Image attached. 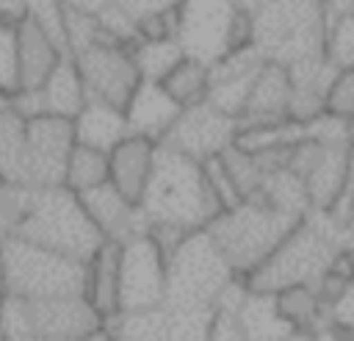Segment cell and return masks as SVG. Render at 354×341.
<instances>
[{"label":"cell","mask_w":354,"mask_h":341,"mask_svg":"<svg viewBox=\"0 0 354 341\" xmlns=\"http://www.w3.org/2000/svg\"><path fill=\"white\" fill-rule=\"evenodd\" d=\"M351 247V236L324 211L307 213L277 250L249 272L246 288L257 294H277L293 286H318L337 252Z\"/></svg>","instance_id":"1"},{"label":"cell","mask_w":354,"mask_h":341,"mask_svg":"<svg viewBox=\"0 0 354 341\" xmlns=\"http://www.w3.org/2000/svg\"><path fill=\"white\" fill-rule=\"evenodd\" d=\"M138 205L149 225H174L191 233L205 230L221 213L205 164L169 147L158 150L155 172Z\"/></svg>","instance_id":"2"},{"label":"cell","mask_w":354,"mask_h":341,"mask_svg":"<svg viewBox=\"0 0 354 341\" xmlns=\"http://www.w3.org/2000/svg\"><path fill=\"white\" fill-rule=\"evenodd\" d=\"M252 17V47L285 67L326 55L329 14L321 0H268Z\"/></svg>","instance_id":"3"},{"label":"cell","mask_w":354,"mask_h":341,"mask_svg":"<svg viewBox=\"0 0 354 341\" xmlns=\"http://www.w3.org/2000/svg\"><path fill=\"white\" fill-rule=\"evenodd\" d=\"M299 222V216L279 211L260 194H252L241 205L221 211L205 230L224 255V261L232 266V272L238 277H246L277 250V244Z\"/></svg>","instance_id":"4"},{"label":"cell","mask_w":354,"mask_h":341,"mask_svg":"<svg viewBox=\"0 0 354 341\" xmlns=\"http://www.w3.org/2000/svg\"><path fill=\"white\" fill-rule=\"evenodd\" d=\"M86 263L22 236L0 241V291L14 299L83 294Z\"/></svg>","instance_id":"5"},{"label":"cell","mask_w":354,"mask_h":341,"mask_svg":"<svg viewBox=\"0 0 354 341\" xmlns=\"http://www.w3.org/2000/svg\"><path fill=\"white\" fill-rule=\"evenodd\" d=\"M17 236L83 263H88V258L105 241L88 219L80 197L66 186L33 189L28 213Z\"/></svg>","instance_id":"6"},{"label":"cell","mask_w":354,"mask_h":341,"mask_svg":"<svg viewBox=\"0 0 354 341\" xmlns=\"http://www.w3.org/2000/svg\"><path fill=\"white\" fill-rule=\"evenodd\" d=\"M238 274L224 261L207 230H194L169 258V291L163 305L213 308Z\"/></svg>","instance_id":"7"},{"label":"cell","mask_w":354,"mask_h":341,"mask_svg":"<svg viewBox=\"0 0 354 341\" xmlns=\"http://www.w3.org/2000/svg\"><path fill=\"white\" fill-rule=\"evenodd\" d=\"M177 42L185 55L205 64L252 47V17L230 0H183Z\"/></svg>","instance_id":"8"},{"label":"cell","mask_w":354,"mask_h":341,"mask_svg":"<svg viewBox=\"0 0 354 341\" xmlns=\"http://www.w3.org/2000/svg\"><path fill=\"white\" fill-rule=\"evenodd\" d=\"M6 333H30L58 341H83L86 335L105 327L102 316L91 308L86 294H61L41 299H14L3 297Z\"/></svg>","instance_id":"9"},{"label":"cell","mask_w":354,"mask_h":341,"mask_svg":"<svg viewBox=\"0 0 354 341\" xmlns=\"http://www.w3.org/2000/svg\"><path fill=\"white\" fill-rule=\"evenodd\" d=\"M169 291V261L149 233L122 244L119 261V313L160 308Z\"/></svg>","instance_id":"10"},{"label":"cell","mask_w":354,"mask_h":341,"mask_svg":"<svg viewBox=\"0 0 354 341\" xmlns=\"http://www.w3.org/2000/svg\"><path fill=\"white\" fill-rule=\"evenodd\" d=\"M72 58L80 69L88 100L124 108L144 80L136 67L133 50L116 42H97Z\"/></svg>","instance_id":"11"},{"label":"cell","mask_w":354,"mask_h":341,"mask_svg":"<svg viewBox=\"0 0 354 341\" xmlns=\"http://www.w3.org/2000/svg\"><path fill=\"white\" fill-rule=\"evenodd\" d=\"M213 308L160 305L141 313H119L105 327L113 341H207Z\"/></svg>","instance_id":"12"},{"label":"cell","mask_w":354,"mask_h":341,"mask_svg":"<svg viewBox=\"0 0 354 341\" xmlns=\"http://www.w3.org/2000/svg\"><path fill=\"white\" fill-rule=\"evenodd\" d=\"M72 147H75L72 119L55 114L30 116L28 139H25V183L30 189L64 186Z\"/></svg>","instance_id":"13"},{"label":"cell","mask_w":354,"mask_h":341,"mask_svg":"<svg viewBox=\"0 0 354 341\" xmlns=\"http://www.w3.org/2000/svg\"><path fill=\"white\" fill-rule=\"evenodd\" d=\"M238 139V119L221 114L210 103H199L191 108H183L160 147H169L174 152H183L194 161H207L230 150Z\"/></svg>","instance_id":"14"},{"label":"cell","mask_w":354,"mask_h":341,"mask_svg":"<svg viewBox=\"0 0 354 341\" xmlns=\"http://www.w3.org/2000/svg\"><path fill=\"white\" fill-rule=\"evenodd\" d=\"M266 58L254 47H243L235 53L221 55L218 61L210 64V89L207 100L213 108H218L227 116H241L249 100V91L254 86V78Z\"/></svg>","instance_id":"15"},{"label":"cell","mask_w":354,"mask_h":341,"mask_svg":"<svg viewBox=\"0 0 354 341\" xmlns=\"http://www.w3.org/2000/svg\"><path fill=\"white\" fill-rule=\"evenodd\" d=\"M86 86L80 78V69L72 55L61 58V64L53 69V75L44 80L41 89L36 91H14V105L17 111L30 119L39 114H55L75 119L77 111L86 105Z\"/></svg>","instance_id":"16"},{"label":"cell","mask_w":354,"mask_h":341,"mask_svg":"<svg viewBox=\"0 0 354 341\" xmlns=\"http://www.w3.org/2000/svg\"><path fill=\"white\" fill-rule=\"evenodd\" d=\"M77 197H80L88 219L94 222V227L100 230V236L105 241L124 244L136 236L149 233V222H147L141 205L130 202L111 180L91 189V191H83Z\"/></svg>","instance_id":"17"},{"label":"cell","mask_w":354,"mask_h":341,"mask_svg":"<svg viewBox=\"0 0 354 341\" xmlns=\"http://www.w3.org/2000/svg\"><path fill=\"white\" fill-rule=\"evenodd\" d=\"M354 169V144L351 139H318V152L304 175L310 213L329 211L348 183Z\"/></svg>","instance_id":"18"},{"label":"cell","mask_w":354,"mask_h":341,"mask_svg":"<svg viewBox=\"0 0 354 341\" xmlns=\"http://www.w3.org/2000/svg\"><path fill=\"white\" fill-rule=\"evenodd\" d=\"M158 150L160 144L136 133H127L111 152H108V166H111V183L130 200V202H141L149 177L155 172V161H158Z\"/></svg>","instance_id":"19"},{"label":"cell","mask_w":354,"mask_h":341,"mask_svg":"<svg viewBox=\"0 0 354 341\" xmlns=\"http://www.w3.org/2000/svg\"><path fill=\"white\" fill-rule=\"evenodd\" d=\"M17 44V86L14 91H36L44 86V80L53 75V69L61 64L64 50L28 17L14 30Z\"/></svg>","instance_id":"20"},{"label":"cell","mask_w":354,"mask_h":341,"mask_svg":"<svg viewBox=\"0 0 354 341\" xmlns=\"http://www.w3.org/2000/svg\"><path fill=\"white\" fill-rule=\"evenodd\" d=\"M180 114H183V108L163 89L160 80H141V86L136 89V94L124 105L130 133L152 139L158 144L166 139V133L171 130V125L177 122Z\"/></svg>","instance_id":"21"},{"label":"cell","mask_w":354,"mask_h":341,"mask_svg":"<svg viewBox=\"0 0 354 341\" xmlns=\"http://www.w3.org/2000/svg\"><path fill=\"white\" fill-rule=\"evenodd\" d=\"M290 72L285 64L266 61L254 78V86L249 91L246 108L238 116V125H254V122H274L285 119L290 108Z\"/></svg>","instance_id":"22"},{"label":"cell","mask_w":354,"mask_h":341,"mask_svg":"<svg viewBox=\"0 0 354 341\" xmlns=\"http://www.w3.org/2000/svg\"><path fill=\"white\" fill-rule=\"evenodd\" d=\"M119 261H122V244L102 241L100 250L86 263L83 294L105 324L119 316Z\"/></svg>","instance_id":"23"},{"label":"cell","mask_w":354,"mask_h":341,"mask_svg":"<svg viewBox=\"0 0 354 341\" xmlns=\"http://www.w3.org/2000/svg\"><path fill=\"white\" fill-rule=\"evenodd\" d=\"M72 128H75L77 144H86L102 152H111L130 133L124 108H116L100 100H86V105L72 119Z\"/></svg>","instance_id":"24"},{"label":"cell","mask_w":354,"mask_h":341,"mask_svg":"<svg viewBox=\"0 0 354 341\" xmlns=\"http://www.w3.org/2000/svg\"><path fill=\"white\" fill-rule=\"evenodd\" d=\"M25 139L28 119L14 105V91L0 89V180L28 186L25 183Z\"/></svg>","instance_id":"25"},{"label":"cell","mask_w":354,"mask_h":341,"mask_svg":"<svg viewBox=\"0 0 354 341\" xmlns=\"http://www.w3.org/2000/svg\"><path fill=\"white\" fill-rule=\"evenodd\" d=\"M238 327L243 333L246 341H282L288 335H293L296 330L282 319L274 294H257L249 291L243 297V302L235 311Z\"/></svg>","instance_id":"26"},{"label":"cell","mask_w":354,"mask_h":341,"mask_svg":"<svg viewBox=\"0 0 354 341\" xmlns=\"http://www.w3.org/2000/svg\"><path fill=\"white\" fill-rule=\"evenodd\" d=\"M274 299H277V308H279L282 319L296 333H313L324 324H332L329 308L321 299L315 286H293V288L277 291Z\"/></svg>","instance_id":"27"},{"label":"cell","mask_w":354,"mask_h":341,"mask_svg":"<svg viewBox=\"0 0 354 341\" xmlns=\"http://www.w3.org/2000/svg\"><path fill=\"white\" fill-rule=\"evenodd\" d=\"M163 89L174 97V103L180 108H191L207 100V89H210V64L183 55L174 69L160 80Z\"/></svg>","instance_id":"28"},{"label":"cell","mask_w":354,"mask_h":341,"mask_svg":"<svg viewBox=\"0 0 354 341\" xmlns=\"http://www.w3.org/2000/svg\"><path fill=\"white\" fill-rule=\"evenodd\" d=\"M111 180V166H108V152L77 144L72 147V155L66 161V175H64V186L72 189L75 194L91 191L102 183Z\"/></svg>","instance_id":"29"},{"label":"cell","mask_w":354,"mask_h":341,"mask_svg":"<svg viewBox=\"0 0 354 341\" xmlns=\"http://www.w3.org/2000/svg\"><path fill=\"white\" fill-rule=\"evenodd\" d=\"M130 50L144 80H163L185 55L177 39H138Z\"/></svg>","instance_id":"30"},{"label":"cell","mask_w":354,"mask_h":341,"mask_svg":"<svg viewBox=\"0 0 354 341\" xmlns=\"http://www.w3.org/2000/svg\"><path fill=\"white\" fill-rule=\"evenodd\" d=\"M30 194H33L30 186H17V183L0 180V241L19 233V225L30 205Z\"/></svg>","instance_id":"31"},{"label":"cell","mask_w":354,"mask_h":341,"mask_svg":"<svg viewBox=\"0 0 354 341\" xmlns=\"http://www.w3.org/2000/svg\"><path fill=\"white\" fill-rule=\"evenodd\" d=\"M202 164H205L207 183H210V189H213V194H216L221 211H230V208L241 205V202H243V194H241V189L235 186L232 172H230V166L224 164V158L216 155V158H207V161H202Z\"/></svg>","instance_id":"32"},{"label":"cell","mask_w":354,"mask_h":341,"mask_svg":"<svg viewBox=\"0 0 354 341\" xmlns=\"http://www.w3.org/2000/svg\"><path fill=\"white\" fill-rule=\"evenodd\" d=\"M326 114L351 119L354 116V67H340L326 89Z\"/></svg>","instance_id":"33"},{"label":"cell","mask_w":354,"mask_h":341,"mask_svg":"<svg viewBox=\"0 0 354 341\" xmlns=\"http://www.w3.org/2000/svg\"><path fill=\"white\" fill-rule=\"evenodd\" d=\"M17 86V44L14 30L0 25V89L14 91Z\"/></svg>","instance_id":"34"},{"label":"cell","mask_w":354,"mask_h":341,"mask_svg":"<svg viewBox=\"0 0 354 341\" xmlns=\"http://www.w3.org/2000/svg\"><path fill=\"white\" fill-rule=\"evenodd\" d=\"M329 316H332V324L343 330H354V277L340 291V297L329 305Z\"/></svg>","instance_id":"35"},{"label":"cell","mask_w":354,"mask_h":341,"mask_svg":"<svg viewBox=\"0 0 354 341\" xmlns=\"http://www.w3.org/2000/svg\"><path fill=\"white\" fill-rule=\"evenodd\" d=\"M207 341H246L243 333H241V327H238L235 313H230V311H216Z\"/></svg>","instance_id":"36"},{"label":"cell","mask_w":354,"mask_h":341,"mask_svg":"<svg viewBox=\"0 0 354 341\" xmlns=\"http://www.w3.org/2000/svg\"><path fill=\"white\" fill-rule=\"evenodd\" d=\"M28 19V0H0V25L17 30Z\"/></svg>","instance_id":"37"},{"label":"cell","mask_w":354,"mask_h":341,"mask_svg":"<svg viewBox=\"0 0 354 341\" xmlns=\"http://www.w3.org/2000/svg\"><path fill=\"white\" fill-rule=\"evenodd\" d=\"M119 3L141 19V17H147V14L163 11V8H169V6H177V3H183V0H119Z\"/></svg>","instance_id":"38"},{"label":"cell","mask_w":354,"mask_h":341,"mask_svg":"<svg viewBox=\"0 0 354 341\" xmlns=\"http://www.w3.org/2000/svg\"><path fill=\"white\" fill-rule=\"evenodd\" d=\"M307 341H348V333L337 324H324V327L307 333Z\"/></svg>","instance_id":"39"},{"label":"cell","mask_w":354,"mask_h":341,"mask_svg":"<svg viewBox=\"0 0 354 341\" xmlns=\"http://www.w3.org/2000/svg\"><path fill=\"white\" fill-rule=\"evenodd\" d=\"M321 6L326 8L329 19H332V17H343V14H351V11H354V0H321Z\"/></svg>","instance_id":"40"},{"label":"cell","mask_w":354,"mask_h":341,"mask_svg":"<svg viewBox=\"0 0 354 341\" xmlns=\"http://www.w3.org/2000/svg\"><path fill=\"white\" fill-rule=\"evenodd\" d=\"M69 6H77V8H86V11H100L102 6H108L111 0H64Z\"/></svg>","instance_id":"41"},{"label":"cell","mask_w":354,"mask_h":341,"mask_svg":"<svg viewBox=\"0 0 354 341\" xmlns=\"http://www.w3.org/2000/svg\"><path fill=\"white\" fill-rule=\"evenodd\" d=\"M235 8H241V11H246V14H252V11H257L260 6H266L268 0H230Z\"/></svg>","instance_id":"42"},{"label":"cell","mask_w":354,"mask_h":341,"mask_svg":"<svg viewBox=\"0 0 354 341\" xmlns=\"http://www.w3.org/2000/svg\"><path fill=\"white\" fill-rule=\"evenodd\" d=\"M8 341H58V338H44V335H30V333H6Z\"/></svg>","instance_id":"43"},{"label":"cell","mask_w":354,"mask_h":341,"mask_svg":"<svg viewBox=\"0 0 354 341\" xmlns=\"http://www.w3.org/2000/svg\"><path fill=\"white\" fill-rule=\"evenodd\" d=\"M282 341H307V333H293V335H288Z\"/></svg>","instance_id":"44"},{"label":"cell","mask_w":354,"mask_h":341,"mask_svg":"<svg viewBox=\"0 0 354 341\" xmlns=\"http://www.w3.org/2000/svg\"><path fill=\"white\" fill-rule=\"evenodd\" d=\"M348 133H351V144H354V116L348 119Z\"/></svg>","instance_id":"45"},{"label":"cell","mask_w":354,"mask_h":341,"mask_svg":"<svg viewBox=\"0 0 354 341\" xmlns=\"http://www.w3.org/2000/svg\"><path fill=\"white\" fill-rule=\"evenodd\" d=\"M0 341H8V335H6V330L0 327Z\"/></svg>","instance_id":"46"},{"label":"cell","mask_w":354,"mask_h":341,"mask_svg":"<svg viewBox=\"0 0 354 341\" xmlns=\"http://www.w3.org/2000/svg\"><path fill=\"white\" fill-rule=\"evenodd\" d=\"M0 319H3V294H0Z\"/></svg>","instance_id":"47"},{"label":"cell","mask_w":354,"mask_h":341,"mask_svg":"<svg viewBox=\"0 0 354 341\" xmlns=\"http://www.w3.org/2000/svg\"><path fill=\"white\" fill-rule=\"evenodd\" d=\"M348 333V341H354V330H346Z\"/></svg>","instance_id":"48"},{"label":"cell","mask_w":354,"mask_h":341,"mask_svg":"<svg viewBox=\"0 0 354 341\" xmlns=\"http://www.w3.org/2000/svg\"><path fill=\"white\" fill-rule=\"evenodd\" d=\"M0 294H3V291H0Z\"/></svg>","instance_id":"49"}]
</instances>
